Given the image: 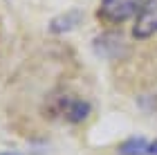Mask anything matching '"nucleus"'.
I'll return each instance as SVG.
<instances>
[{"instance_id":"1","label":"nucleus","mask_w":157,"mask_h":155,"mask_svg":"<svg viewBox=\"0 0 157 155\" xmlns=\"http://www.w3.org/2000/svg\"><path fill=\"white\" fill-rule=\"evenodd\" d=\"M144 0H101L99 18L105 23H124V20L137 16Z\"/></svg>"},{"instance_id":"3","label":"nucleus","mask_w":157,"mask_h":155,"mask_svg":"<svg viewBox=\"0 0 157 155\" xmlns=\"http://www.w3.org/2000/svg\"><path fill=\"white\" fill-rule=\"evenodd\" d=\"M119 155H157V139L130 137L119 146Z\"/></svg>"},{"instance_id":"2","label":"nucleus","mask_w":157,"mask_h":155,"mask_svg":"<svg viewBox=\"0 0 157 155\" xmlns=\"http://www.w3.org/2000/svg\"><path fill=\"white\" fill-rule=\"evenodd\" d=\"M157 34V0H146L135 18L132 36L135 38H148Z\"/></svg>"},{"instance_id":"4","label":"nucleus","mask_w":157,"mask_h":155,"mask_svg":"<svg viewBox=\"0 0 157 155\" xmlns=\"http://www.w3.org/2000/svg\"><path fill=\"white\" fill-rule=\"evenodd\" d=\"M63 112H65V119L67 122H83L85 117L90 115V103L85 101H67L65 108H63Z\"/></svg>"},{"instance_id":"5","label":"nucleus","mask_w":157,"mask_h":155,"mask_svg":"<svg viewBox=\"0 0 157 155\" xmlns=\"http://www.w3.org/2000/svg\"><path fill=\"white\" fill-rule=\"evenodd\" d=\"M2 155H18V153H2Z\"/></svg>"}]
</instances>
